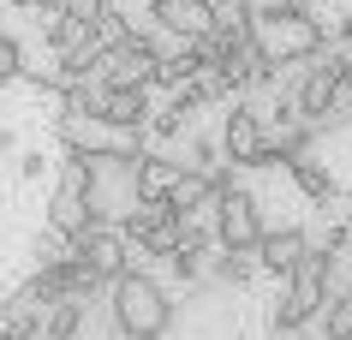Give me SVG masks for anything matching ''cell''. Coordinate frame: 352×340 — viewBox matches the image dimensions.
<instances>
[{"instance_id": "cell-4", "label": "cell", "mask_w": 352, "mask_h": 340, "mask_svg": "<svg viewBox=\"0 0 352 340\" xmlns=\"http://www.w3.org/2000/svg\"><path fill=\"white\" fill-rule=\"evenodd\" d=\"M66 257H72V263H84L90 275H102L108 286L120 281L126 269H144V257L126 245V233H120L113 221H90L78 239H66Z\"/></svg>"}, {"instance_id": "cell-1", "label": "cell", "mask_w": 352, "mask_h": 340, "mask_svg": "<svg viewBox=\"0 0 352 340\" xmlns=\"http://www.w3.org/2000/svg\"><path fill=\"white\" fill-rule=\"evenodd\" d=\"M108 322L120 340H167L173 335V293L144 269H126L108 286Z\"/></svg>"}, {"instance_id": "cell-17", "label": "cell", "mask_w": 352, "mask_h": 340, "mask_svg": "<svg viewBox=\"0 0 352 340\" xmlns=\"http://www.w3.org/2000/svg\"><path fill=\"white\" fill-rule=\"evenodd\" d=\"M0 340H42V310H36V304H24V299H6Z\"/></svg>"}, {"instance_id": "cell-16", "label": "cell", "mask_w": 352, "mask_h": 340, "mask_svg": "<svg viewBox=\"0 0 352 340\" xmlns=\"http://www.w3.org/2000/svg\"><path fill=\"white\" fill-rule=\"evenodd\" d=\"M204 275L215 286H245L251 275H257V257H251V251H221V257H209Z\"/></svg>"}, {"instance_id": "cell-26", "label": "cell", "mask_w": 352, "mask_h": 340, "mask_svg": "<svg viewBox=\"0 0 352 340\" xmlns=\"http://www.w3.org/2000/svg\"><path fill=\"white\" fill-rule=\"evenodd\" d=\"M334 48H346V54H352V12L334 24Z\"/></svg>"}, {"instance_id": "cell-19", "label": "cell", "mask_w": 352, "mask_h": 340, "mask_svg": "<svg viewBox=\"0 0 352 340\" xmlns=\"http://www.w3.org/2000/svg\"><path fill=\"white\" fill-rule=\"evenodd\" d=\"M78 36H90V30H78V24L66 19V12H48V19H42V42H48L54 54H66V48H72Z\"/></svg>"}, {"instance_id": "cell-31", "label": "cell", "mask_w": 352, "mask_h": 340, "mask_svg": "<svg viewBox=\"0 0 352 340\" xmlns=\"http://www.w3.org/2000/svg\"><path fill=\"white\" fill-rule=\"evenodd\" d=\"M0 322H6V304H0Z\"/></svg>"}, {"instance_id": "cell-7", "label": "cell", "mask_w": 352, "mask_h": 340, "mask_svg": "<svg viewBox=\"0 0 352 340\" xmlns=\"http://www.w3.org/2000/svg\"><path fill=\"white\" fill-rule=\"evenodd\" d=\"M84 227H90V168L78 155H66L60 161V179H54V197H48V233L78 239Z\"/></svg>"}, {"instance_id": "cell-27", "label": "cell", "mask_w": 352, "mask_h": 340, "mask_svg": "<svg viewBox=\"0 0 352 340\" xmlns=\"http://www.w3.org/2000/svg\"><path fill=\"white\" fill-rule=\"evenodd\" d=\"M12 150H19V137H12L6 126H0V155H12Z\"/></svg>"}, {"instance_id": "cell-2", "label": "cell", "mask_w": 352, "mask_h": 340, "mask_svg": "<svg viewBox=\"0 0 352 340\" xmlns=\"http://www.w3.org/2000/svg\"><path fill=\"white\" fill-rule=\"evenodd\" d=\"M340 293V281H334V257L329 251H305L298 257V269L280 281V299H275V317H269V328H275L280 340L287 335H305L322 310H329V299Z\"/></svg>"}, {"instance_id": "cell-15", "label": "cell", "mask_w": 352, "mask_h": 340, "mask_svg": "<svg viewBox=\"0 0 352 340\" xmlns=\"http://www.w3.org/2000/svg\"><path fill=\"white\" fill-rule=\"evenodd\" d=\"M96 66H102V36H78L66 54H54V72H60V84H84V78H96Z\"/></svg>"}, {"instance_id": "cell-24", "label": "cell", "mask_w": 352, "mask_h": 340, "mask_svg": "<svg viewBox=\"0 0 352 340\" xmlns=\"http://www.w3.org/2000/svg\"><path fill=\"white\" fill-rule=\"evenodd\" d=\"M186 155H191L186 168H197V173H209V168H215V161H221V144H215V137H197V132H191V144H186Z\"/></svg>"}, {"instance_id": "cell-25", "label": "cell", "mask_w": 352, "mask_h": 340, "mask_svg": "<svg viewBox=\"0 0 352 340\" xmlns=\"http://www.w3.org/2000/svg\"><path fill=\"white\" fill-rule=\"evenodd\" d=\"M42 173H48V155H42V150H24L19 155V179H24V185H36Z\"/></svg>"}, {"instance_id": "cell-13", "label": "cell", "mask_w": 352, "mask_h": 340, "mask_svg": "<svg viewBox=\"0 0 352 340\" xmlns=\"http://www.w3.org/2000/svg\"><path fill=\"white\" fill-rule=\"evenodd\" d=\"M167 203L179 209V221H197V215H209V209H215V185H209V173L186 168V173H179V185L167 191Z\"/></svg>"}, {"instance_id": "cell-3", "label": "cell", "mask_w": 352, "mask_h": 340, "mask_svg": "<svg viewBox=\"0 0 352 340\" xmlns=\"http://www.w3.org/2000/svg\"><path fill=\"white\" fill-rule=\"evenodd\" d=\"M251 48H257L263 66H275V72H287V66H311L316 54H329L334 36L329 24L311 12H287V19H257L251 24Z\"/></svg>"}, {"instance_id": "cell-10", "label": "cell", "mask_w": 352, "mask_h": 340, "mask_svg": "<svg viewBox=\"0 0 352 340\" xmlns=\"http://www.w3.org/2000/svg\"><path fill=\"white\" fill-rule=\"evenodd\" d=\"M305 251H311V233H305V227H269V233L257 239V251H251V257H257V269H269L275 281H287V275L298 269V257H305Z\"/></svg>"}, {"instance_id": "cell-14", "label": "cell", "mask_w": 352, "mask_h": 340, "mask_svg": "<svg viewBox=\"0 0 352 340\" xmlns=\"http://www.w3.org/2000/svg\"><path fill=\"white\" fill-rule=\"evenodd\" d=\"M90 322V299H54L42 310V340H84Z\"/></svg>"}, {"instance_id": "cell-20", "label": "cell", "mask_w": 352, "mask_h": 340, "mask_svg": "<svg viewBox=\"0 0 352 340\" xmlns=\"http://www.w3.org/2000/svg\"><path fill=\"white\" fill-rule=\"evenodd\" d=\"M19 78H24V42L12 30H0V90L19 84Z\"/></svg>"}, {"instance_id": "cell-18", "label": "cell", "mask_w": 352, "mask_h": 340, "mask_svg": "<svg viewBox=\"0 0 352 340\" xmlns=\"http://www.w3.org/2000/svg\"><path fill=\"white\" fill-rule=\"evenodd\" d=\"M233 6H239L245 24H257V19H287V12H311V0H233Z\"/></svg>"}, {"instance_id": "cell-34", "label": "cell", "mask_w": 352, "mask_h": 340, "mask_svg": "<svg viewBox=\"0 0 352 340\" xmlns=\"http://www.w3.org/2000/svg\"><path fill=\"white\" fill-rule=\"evenodd\" d=\"M346 221H352V209H346Z\"/></svg>"}, {"instance_id": "cell-11", "label": "cell", "mask_w": 352, "mask_h": 340, "mask_svg": "<svg viewBox=\"0 0 352 340\" xmlns=\"http://www.w3.org/2000/svg\"><path fill=\"white\" fill-rule=\"evenodd\" d=\"M287 179L298 185V197L305 203H316V209H329L334 197H340V179H334V168L322 161V155H298V161H287Z\"/></svg>"}, {"instance_id": "cell-33", "label": "cell", "mask_w": 352, "mask_h": 340, "mask_svg": "<svg viewBox=\"0 0 352 340\" xmlns=\"http://www.w3.org/2000/svg\"><path fill=\"white\" fill-rule=\"evenodd\" d=\"M346 120H352V102H346Z\"/></svg>"}, {"instance_id": "cell-30", "label": "cell", "mask_w": 352, "mask_h": 340, "mask_svg": "<svg viewBox=\"0 0 352 340\" xmlns=\"http://www.w3.org/2000/svg\"><path fill=\"white\" fill-rule=\"evenodd\" d=\"M340 299H346V304H352V281H346V286H340Z\"/></svg>"}, {"instance_id": "cell-6", "label": "cell", "mask_w": 352, "mask_h": 340, "mask_svg": "<svg viewBox=\"0 0 352 340\" xmlns=\"http://www.w3.org/2000/svg\"><path fill=\"white\" fill-rule=\"evenodd\" d=\"M209 227H215V251H257V239L269 233L263 221V197L257 191H227L221 203L209 209Z\"/></svg>"}, {"instance_id": "cell-22", "label": "cell", "mask_w": 352, "mask_h": 340, "mask_svg": "<svg viewBox=\"0 0 352 340\" xmlns=\"http://www.w3.org/2000/svg\"><path fill=\"white\" fill-rule=\"evenodd\" d=\"M311 245H316V251H329L334 263H340V257L352 251V221H346V215H340V221H329V227H322V239H311Z\"/></svg>"}, {"instance_id": "cell-21", "label": "cell", "mask_w": 352, "mask_h": 340, "mask_svg": "<svg viewBox=\"0 0 352 340\" xmlns=\"http://www.w3.org/2000/svg\"><path fill=\"white\" fill-rule=\"evenodd\" d=\"M316 322H322V335H329V340H352V304L340 299V293L329 299V310H322Z\"/></svg>"}, {"instance_id": "cell-23", "label": "cell", "mask_w": 352, "mask_h": 340, "mask_svg": "<svg viewBox=\"0 0 352 340\" xmlns=\"http://www.w3.org/2000/svg\"><path fill=\"white\" fill-rule=\"evenodd\" d=\"M108 6H113V0H66L60 12H66V19L78 24V30H96V24L108 19Z\"/></svg>"}, {"instance_id": "cell-12", "label": "cell", "mask_w": 352, "mask_h": 340, "mask_svg": "<svg viewBox=\"0 0 352 340\" xmlns=\"http://www.w3.org/2000/svg\"><path fill=\"white\" fill-rule=\"evenodd\" d=\"M179 173H186V155L144 150V161H138V197H167V191L179 185Z\"/></svg>"}, {"instance_id": "cell-29", "label": "cell", "mask_w": 352, "mask_h": 340, "mask_svg": "<svg viewBox=\"0 0 352 340\" xmlns=\"http://www.w3.org/2000/svg\"><path fill=\"white\" fill-rule=\"evenodd\" d=\"M6 6H12V12H36V0H6Z\"/></svg>"}, {"instance_id": "cell-32", "label": "cell", "mask_w": 352, "mask_h": 340, "mask_svg": "<svg viewBox=\"0 0 352 340\" xmlns=\"http://www.w3.org/2000/svg\"><path fill=\"white\" fill-rule=\"evenodd\" d=\"M287 340H305V335H287Z\"/></svg>"}, {"instance_id": "cell-5", "label": "cell", "mask_w": 352, "mask_h": 340, "mask_svg": "<svg viewBox=\"0 0 352 340\" xmlns=\"http://www.w3.org/2000/svg\"><path fill=\"white\" fill-rule=\"evenodd\" d=\"M221 155H227V168H257V155L263 144H269V113H263L257 95H233L227 102V120H221Z\"/></svg>"}, {"instance_id": "cell-8", "label": "cell", "mask_w": 352, "mask_h": 340, "mask_svg": "<svg viewBox=\"0 0 352 340\" xmlns=\"http://www.w3.org/2000/svg\"><path fill=\"white\" fill-rule=\"evenodd\" d=\"M149 113H155V102H149L144 84H108V95H102V126L108 132H126V137H144L149 126Z\"/></svg>"}, {"instance_id": "cell-9", "label": "cell", "mask_w": 352, "mask_h": 340, "mask_svg": "<svg viewBox=\"0 0 352 340\" xmlns=\"http://www.w3.org/2000/svg\"><path fill=\"white\" fill-rule=\"evenodd\" d=\"M149 19L179 42H204L215 30V0H149Z\"/></svg>"}, {"instance_id": "cell-28", "label": "cell", "mask_w": 352, "mask_h": 340, "mask_svg": "<svg viewBox=\"0 0 352 340\" xmlns=\"http://www.w3.org/2000/svg\"><path fill=\"white\" fill-rule=\"evenodd\" d=\"M60 6H66V0H36V12H42V19H48V12H60Z\"/></svg>"}]
</instances>
